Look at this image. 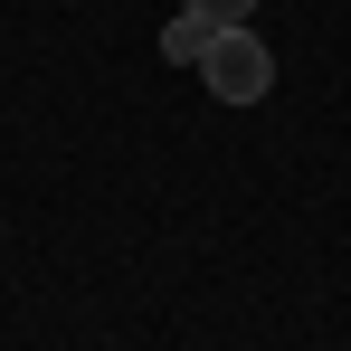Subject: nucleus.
<instances>
[{"instance_id": "2", "label": "nucleus", "mask_w": 351, "mask_h": 351, "mask_svg": "<svg viewBox=\"0 0 351 351\" xmlns=\"http://www.w3.org/2000/svg\"><path fill=\"white\" fill-rule=\"evenodd\" d=\"M209 38H219V19H199V10H180L171 29H162V58H171V66H199V58H209Z\"/></svg>"}, {"instance_id": "1", "label": "nucleus", "mask_w": 351, "mask_h": 351, "mask_svg": "<svg viewBox=\"0 0 351 351\" xmlns=\"http://www.w3.org/2000/svg\"><path fill=\"white\" fill-rule=\"evenodd\" d=\"M199 76H209V95H219V105H266V86H276V48L237 19V29H219V38H209Z\"/></svg>"}, {"instance_id": "3", "label": "nucleus", "mask_w": 351, "mask_h": 351, "mask_svg": "<svg viewBox=\"0 0 351 351\" xmlns=\"http://www.w3.org/2000/svg\"><path fill=\"white\" fill-rule=\"evenodd\" d=\"M180 10H199V19H219V29H237V19H247L256 0H180Z\"/></svg>"}]
</instances>
